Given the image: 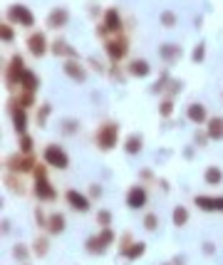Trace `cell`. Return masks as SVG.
<instances>
[{
    "mask_svg": "<svg viewBox=\"0 0 223 265\" xmlns=\"http://www.w3.org/2000/svg\"><path fill=\"white\" fill-rule=\"evenodd\" d=\"M45 161L57 166V169H67V164H70V159H67V154L60 149V146H48L45 149Z\"/></svg>",
    "mask_w": 223,
    "mask_h": 265,
    "instance_id": "1",
    "label": "cell"
},
{
    "mask_svg": "<svg viewBox=\"0 0 223 265\" xmlns=\"http://www.w3.org/2000/svg\"><path fill=\"white\" fill-rule=\"evenodd\" d=\"M127 203H129L131 208H142V206L146 203V191H144L142 186H134V188L129 191V196H127Z\"/></svg>",
    "mask_w": 223,
    "mask_h": 265,
    "instance_id": "2",
    "label": "cell"
},
{
    "mask_svg": "<svg viewBox=\"0 0 223 265\" xmlns=\"http://www.w3.org/2000/svg\"><path fill=\"white\" fill-rule=\"evenodd\" d=\"M196 206H201L204 211H223V198H208V196H198Z\"/></svg>",
    "mask_w": 223,
    "mask_h": 265,
    "instance_id": "3",
    "label": "cell"
},
{
    "mask_svg": "<svg viewBox=\"0 0 223 265\" xmlns=\"http://www.w3.org/2000/svg\"><path fill=\"white\" fill-rule=\"evenodd\" d=\"M114 139H117V126L107 124V126L99 131V144H102V149H109L112 144H114Z\"/></svg>",
    "mask_w": 223,
    "mask_h": 265,
    "instance_id": "4",
    "label": "cell"
},
{
    "mask_svg": "<svg viewBox=\"0 0 223 265\" xmlns=\"http://www.w3.org/2000/svg\"><path fill=\"white\" fill-rule=\"evenodd\" d=\"M10 17L13 20H17V23H22V25H32V15H30V10L28 8H22V5H15L13 10H10Z\"/></svg>",
    "mask_w": 223,
    "mask_h": 265,
    "instance_id": "5",
    "label": "cell"
},
{
    "mask_svg": "<svg viewBox=\"0 0 223 265\" xmlns=\"http://www.w3.org/2000/svg\"><path fill=\"white\" fill-rule=\"evenodd\" d=\"M67 201H70V206L77 208V211H87V208H89L87 198H84L82 193H77V191H70V193H67Z\"/></svg>",
    "mask_w": 223,
    "mask_h": 265,
    "instance_id": "6",
    "label": "cell"
},
{
    "mask_svg": "<svg viewBox=\"0 0 223 265\" xmlns=\"http://www.w3.org/2000/svg\"><path fill=\"white\" fill-rule=\"evenodd\" d=\"M37 196H40V198H48V201H50V198H55V191L50 188V184L45 181L42 176L37 179Z\"/></svg>",
    "mask_w": 223,
    "mask_h": 265,
    "instance_id": "7",
    "label": "cell"
},
{
    "mask_svg": "<svg viewBox=\"0 0 223 265\" xmlns=\"http://www.w3.org/2000/svg\"><path fill=\"white\" fill-rule=\"evenodd\" d=\"M107 52L112 55V57H122L124 52H127V45H124V42H109V45H107Z\"/></svg>",
    "mask_w": 223,
    "mask_h": 265,
    "instance_id": "8",
    "label": "cell"
},
{
    "mask_svg": "<svg viewBox=\"0 0 223 265\" xmlns=\"http://www.w3.org/2000/svg\"><path fill=\"white\" fill-rule=\"evenodd\" d=\"M30 50H32L35 55H42V52H45V37H42V35H32V37H30Z\"/></svg>",
    "mask_w": 223,
    "mask_h": 265,
    "instance_id": "9",
    "label": "cell"
},
{
    "mask_svg": "<svg viewBox=\"0 0 223 265\" xmlns=\"http://www.w3.org/2000/svg\"><path fill=\"white\" fill-rule=\"evenodd\" d=\"M20 84H22V87H28V90H35V87H37V77H35L32 72L25 70V72L20 75Z\"/></svg>",
    "mask_w": 223,
    "mask_h": 265,
    "instance_id": "10",
    "label": "cell"
},
{
    "mask_svg": "<svg viewBox=\"0 0 223 265\" xmlns=\"http://www.w3.org/2000/svg\"><path fill=\"white\" fill-rule=\"evenodd\" d=\"M189 117H191L193 122H204V119H206L204 107H201V104H191V107H189Z\"/></svg>",
    "mask_w": 223,
    "mask_h": 265,
    "instance_id": "11",
    "label": "cell"
},
{
    "mask_svg": "<svg viewBox=\"0 0 223 265\" xmlns=\"http://www.w3.org/2000/svg\"><path fill=\"white\" fill-rule=\"evenodd\" d=\"M208 134L213 139H221L223 137V119H211V129H208Z\"/></svg>",
    "mask_w": 223,
    "mask_h": 265,
    "instance_id": "12",
    "label": "cell"
},
{
    "mask_svg": "<svg viewBox=\"0 0 223 265\" xmlns=\"http://www.w3.org/2000/svg\"><path fill=\"white\" fill-rule=\"evenodd\" d=\"M131 75H139V77L149 75V64H146L144 60H139V62H131Z\"/></svg>",
    "mask_w": 223,
    "mask_h": 265,
    "instance_id": "13",
    "label": "cell"
},
{
    "mask_svg": "<svg viewBox=\"0 0 223 265\" xmlns=\"http://www.w3.org/2000/svg\"><path fill=\"white\" fill-rule=\"evenodd\" d=\"M107 30H119V15H117V10L107 13Z\"/></svg>",
    "mask_w": 223,
    "mask_h": 265,
    "instance_id": "14",
    "label": "cell"
},
{
    "mask_svg": "<svg viewBox=\"0 0 223 265\" xmlns=\"http://www.w3.org/2000/svg\"><path fill=\"white\" fill-rule=\"evenodd\" d=\"M62 228H64V218H62V216H52V218H50V231H52V233H60Z\"/></svg>",
    "mask_w": 223,
    "mask_h": 265,
    "instance_id": "15",
    "label": "cell"
},
{
    "mask_svg": "<svg viewBox=\"0 0 223 265\" xmlns=\"http://www.w3.org/2000/svg\"><path fill=\"white\" fill-rule=\"evenodd\" d=\"M64 70H67V75H72V77H77V79H84V72L77 67L75 62H67V64H64Z\"/></svg>",
    "mask_w": 223,
    "mask_h": 265,
    "instance_id": "16",
    "label": "cell"
},
{
    "mask_svg": "<svg viewBox=\"0 0 223 265\" xmlns=\"http://www.w3.org/2000/svg\"><path fill=\"white\" fill-rule=\"evenodd\" d=\"M186 218H189L186 208H176V211H174V223H176V226H184Z\"/></svg>",
    "mask_w": 223,
    "mask_h": 265,
    "instance_id": "17",
    "label": "cell"
},
{
    "mask_svg": "<svg viewBox=\"0 0 223 265\" xmlns=\"http://www.w3.org/2000/svg\"><path fill=\"white\" fill-rule=\"evenodd\" d=\"M64 20H67V13H64V10H57V13L50 15V23H52V25H62Z\"/></svg>",
    "mask_w": 223,
    "mask_h": 265,
    "instance_id": "18",
    "label": "cell"
},
{
    "mask_svg": "<svg viewBox=\"0 0 223 265\" xmlns=\"http://www.w3.org/2000/svg\"><path fill=\"white\" fill-rule=\"evenodd\" d=\"M142 149V139H137V137H131L129 141H127V151L129 154H134V151H139Z\"/></svg>",
    "mask_w": 223,
    "mask_h": 265,
    "instance_id": "19",
    "label": "cell"
},
{
    "mask_svg": "<svg viewBox=\"0 0 223 265\" xmlns=\"http://www.w3.org/2000/svg\"><path fill=\"white\" fill-rule=\"evenodd\" d=\"M206 181H208V184H218V181H221V171H218V169H208V171H206Z\"/></svg>",
    "mask_w": 223,
    "mask_h": 265,
    "instance_id": "20",
    "label": "cell"
},
{
    "mask_svg": "<svg viewBox=\"0 0 223 265\" xmlns=\"http://www.w3.org/2000/svg\"><path fill=\"white\" fill-rule=\"evenodd\" d=\"M161 55H164L166 60H171V57H176V55H178V47H174V45H164Z\"/></svg>",
    "mask_w": 223,
    "mask_h": 265,
    "instance_id": "21",
    "label": "cell"
},
{
    "mask_svg": "<svg viewBox=\"0 0 223 265\" xmlns=\"http://www.w3.org/2000/svg\"><path fill=\"white\" fill-rule=\"evenodd\" d=\"M142 253H144V243H137L134 248H129V250H127V255H129V258H137V255H142Z\"/></svg>",
    "mask_w": 223,
    "mask_h": 265,
    "instance_id": "22",
    "label": "cell"
},
{
    "mask_svg": "<svg viewBox=\"0 0 223 265\" xmlns=\"http://www.w3.org/2000/svg\"><path fill=\"white\" fill-rule=\"evenodd\" d=\"M15 129L17 131L25 129V114H22V112H15Z\"/></svg>",
    "mask_w": 223,
    "mask_h": 265,
    "instance_id": "23",
    "label": "cell"
},
{
    "mask_svg": "<svg viewBox=\"0 0 223 265\" xmlns=\"http://www.w3.org/2000/svg\"><path fill=\"white\" fill-rule=\"evenodd\" d=\"M55 52H60V55H72V50L67 47L64 42H57V45H55Z\"/></svg>",
    "mask_w": 223,
    "mask_h": 265,
    "instance_id": "24",
    "label": "cell"
},
{
    "mask_svg": "<svg viewBox=\"0 0 223 265\" xmlns=\"http://www.w3.org/2000/svg\"><path fill=\"white\" fill-rule=\"evenodd\" d=\"M144 223H146V228H149V231H154L156 226H159V220H156V216H146Z\"/></svg>",
    "mask_w": 223,
    "mask_h": 265,
    "instance_id": "25",
    "label": "cell"
},
{
    "mask_svg": "<svg viewBox=\"0 0 223 265\" xmlns=\"http://www.w3.org/2000/svg\"><path fill=\"white\" fill-rule=\"evenodd\" d=\"M30 146H32V139L30 137H22V151H30Z\"/></svg>",
    "mask_w": 223,
    "mask_h": 265,
    "instance_id": "26",
    "label": "cell"
},
{
    "mask_svg": "<svg viewBox=\"0 0 223 265\" xmlns=\"http://www.w3.org/2000/svg\"><path fill=\"white\" fill-rule=\"evenodd\" d=\"M161 20H164V25H174V15H171V13H164Z\"/></svg>",
    "mask_w": 223,
    "mask_h": 265,
    "instance_id": "27",
    "label": "cell"
},
{
    "mask_svg": "<svg viewBox=\"0 0 223 265\" xmlns=\"http://www.w3.org/2000/svg\"><path fill=\"white\" fill-rule=\"evenodd\" d=\"M161 114H164V117L171 114V102H164V104H161Z\"/></svg>",
    "mask_w": 223,
    "mask_h": 265,
    "instance_id": "28",
    "label": "cell"
},
{
    "mask_svg": "<svg viewBox=\"0 0 223 265\" xmlns=\"http://www.w3.org/2000/svg\"><path fill=\"white\" fill-rule=\"evenodd\" d=\"M99 240H102V243H112V231H104Z\"/></svg>",
    "mask_w": 223,
    "mask_h": 265,
    "instance_id": "29",
    "label": "cell"
},
{
    "mask_svg": "<svg viewBox=\"0 0 223 265\" xmlns=\"http://www.w3.org/2000/svg\"><path fill=\"white\" fill-rule=\"evenodd\" d=\"M3 40H13V30L10 28H3Z\"/></svg>",
    "mask_w": 223,
    "mask_h": 265,
    "instance_id": "30",
    "label": "cell"
},
{
    "mask_svg": "<svg viewBox=\"0 0 223 265\" xmlns=\"http://www.w3.org/2000/svg\"><path fill=\"white\" fill-rule=\"evenodd\" d=\"M201 57H204V47H198V50L193 52V60H201Z\"/></svg>",
    "mask_w": 223,
    "mask_h": 265,
    "instance_id": "31",
    "label": "cell"
},
{
    "mask_svg": "<svg viewBox=\"0 0 223 265\" xmlns=\"http://www.w3.org/2000/svg\"><path fill=\"white\" fill-rule=\"evenodd\" d=\"M99 220H102V223L107 226V223H109V213H99Z\"/></svg>",
    "mask_w": 223,
    "mask_h": 265,
    "instance_id": "32",
    "label": "cell"
}]
</instances>
